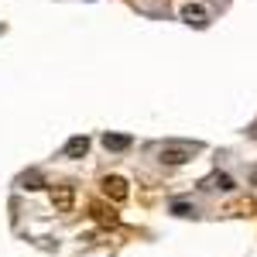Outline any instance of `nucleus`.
Here are the masks:
<instances>
[{"label": "nucleus", "mask_w": 257, "mask_h": 257, "mask_svg": "<svg viewBox=\"0 0 257 257\" xmlns=\"http://www.w3.org/2000/svg\"><path fill=\"white\" fill-rule=\"evenodd\" d=\"M182 21H185V24H196V28H206V24H209V14H206L199 4H185V7H182Z\"/></svg>", "instance_id": "6"}, {"label": "nucleus", "mask_w": 257, "mask_h": 257, "mask_svg": "<svg viewBox=\"0 0 257 257\" xmlns=\"http://www.w3.org/2000/svg\"><path fill=\"white\" fill-rule=\"evenodd\" d=\"M89 151V138L86 134H79V138H72L65 148H62V158H69V161H76V158H82Z\"/></svg>", "instance_id": "5"}, {"label": "nucleus", "mask_w": 257, "mask_h": 257, "mask_svg": "<svg viewBox=\"0 0 257 257\" xmlns=\"http://www.w3.org/2000/svg\"><path fill=\"white\" fill-rule=\"evenodd\" d=\"M161 165H185L199 155V144H189V141H165L158 148Z\"/></svg>", "instance_id": "1"}, {"label": "nucleus", "mask_w": 257, "mask_h": 257, "mask_svg": "<svg viewBox=\"0 0 257 257\" xmlns=\"http://www.w3.org/2000/svg\"><path fill=\"white\" fill-rule=\"evenodd\" d=\"M93 216H96V223H103V226H117L120 223V216L117 213H113V209H110V206H93Z\"/></svg>", "instance_id": "8"}, {"label": "nucleus", "mask_w": 257, "mask_h": 257, "mask_svg": "<svg viewBox=\"0 0 257 257\" xmlns=\"http://www.w3.org/2000/svg\"><path fill=\"white\" fill-rule=\"evenodd\" d=\"M202 189H213V192H233V189H237V182L226 175V172H213V175L202 182Z\"/></svg>", "instance_id": "4"}, {"label": "nucleus", "mask_w": 257, "mask_h": 257, "mask_svg": "<svg viewBox=\"0 0 257 257\" xmlns=\"http://www.w3.org/2000/svg\"><path fill=\"white\" fill-rule=\"evenodd\" d=\"M131 144H134L131 134H103V148L106 151H127Z\"/></svg>", "instance_id": "7"}, {"label": "nucleus", "mask_w": 257, "mask_h": 257, "mask_svg": "<svg viewBox=\"0 0 257 257\" xmlns=\"http://www.w3.org/2000/svg\"><path fill=\"white\" fill-rule=\"evenodd\" d=\"M41 185H45V178H41L38 172H28V175L21 178V189H31V192H35V189H41Z\"/></svg>", "instance_id": "9"}, {"label": "nucleus", "mask_w": 257, "mask_h": 257, "mask_svg": "<svg viewBox=\"0 0 257 257\" xmlns=\"http://www.w3.org/2000/svg\"><path fill=\"white\" fill-rule=\"evenodd\" d=\"M103 192L113 199V202H123V199H127V182L120 175H106L103 178Z\"/></svg>", "instance_id": "3"}, {"label": "nucleus", "mask_w": 257, "mask_h": 257, "mask_svg": "<svg viewBox=\"0 0 257 257\" xmlns=\"http://www.w3.org/2000/svg\"><path fill=\"white\" fill-rule=\"evenodd\" d=\"M52 206H55V213H72V206H76V189H72V185H55V189H52Z\"/></svg>", "instance_id": "2"}, {"label": "nucleus", "mask_w": 257, "mask_h": 257, "mask_svg": "<svg viewBox=\"0 0 257 257\" xmlns=\"http://www.w3.org/2000/svg\"><path fill=\"white\" fill-rule=\"evenodd\" d=\"M172 213H175V216H196V206H192V202H182V199H178V202H172Z\"/></svg>", "instance_id": "10"}]
</instances>
